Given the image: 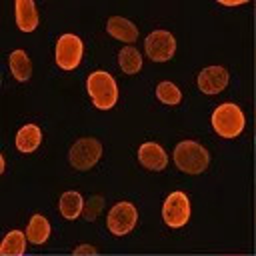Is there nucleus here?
I'll list each match as a JSON object with an SVG mask.
<instances>
[{"label":"nucleus","instance_id":"nucleus-14","mask_svg":"<svg viewBox=\"0 0 256 256\" xmlns=\"http://www.w3.org/2000/svg\"><path fill=\"white\" fill-rule=\"evenodd\" d=\"M8 66H10L12 76L18 82H28L30 80V76H32V62H30V58H28V54L24 50L16 48L14 52H10Z\"/></svg>","mask_w":256,"mask_h":256},{"label":"nucleus","instance_id":"nucleus-3","mask_svg":"<svg viewBox=\"0 0 256 256\" xmlns=\"http://www.w3.org/2000/svg\"><path fill=\"white\" fill-rule=\"evenodd\" d=\"M246 126V116L242 108L234 102L218 104L212 112V128L222 138H236Z\"/></svg>","mask_w":256,"mask_h":256},{"label":"nucleus","instance_id":"nucleus-19","mask_svg":"<svg viewBox=\"0 0 256 256\" xmlns=\"http://www.w3.org/2000/svg\"><path fill=\"white\" fill-rule=\"evenodd\" d=\"M156 98H158L162 104L174 106V104H180L182 92H180V88H178L174 82L164 80V82H160V84L156 86Z\"/></svg>","mask_w":256,"mask_h":256},{"label":"nucleus","instance_id":"nucleus-10","mask_svg":"<svg viewBox=\"0 0 256 256\" xmlns=\"http://www.w3.org/2000/svg\"><path fill=\"white\" fill-rule=\"evenodd\" d=\"M138 162L146 168V170H164L166 164H168V156H166V150L156 144V142H144L140 144L138 148Z\"/></svg>","mask_w":256,"mask_h":256},{"label":"nucleus","instance_id":"nucleus-18","mask_svg":"<svg viewBox=\"0 0 256 256\" xmlns=\"http://www.w3.org/2000/svg\"><path fill=\"white\" fill-rule=\"evenodd\" d=\"M118 64L124 74H136L142 68V54L134 46H124L118 52Z\"/></svg>","mask_w":256,"mask_h":256},{"label":"nucleus","instance_id":"nucleus-12","mask_svg":"<svg viewBox=\"0 0 256 256\" xmlns=\"http://www.w3.org/2000/svg\"><path fill=\"white\" fill-rule=\"evenodd\" d=\"M106 32L120 40V42H126V44H132L136 38H138V28L134 22H130L128 18H122V16H110L108 22H106Z\"/></svg>","mask_w":256,"mask_h":256},{"label":"nucleus","instance_id":"nucleus-5","mask_svg":"<svg viewBox=\"0 0 256 256\" xmlns=\"http://www.w3.org/2000/svg\"><path fill=\"white\" fill-rule=\"evenodd\" d=\"M102 156V144L96 138H80L70 146L68 160L76 170H90Z\"/></svg>","mask_w":256,"mask_h":256},{"label":"nucleus","instance_id":"nucleus-21","mask_svg":"<svg viewBox=\"0 0 256 256\" xmlns=\"http://www.w3.org/2000/svg\"><path fill=\"white\" fill-rule=\"evenodd\" d=\"M98 250L94 248V246H90V244H80V246H76L74 248V254H78V256H84V254H96Z\"/></svg>","mask_w":256,"mask_h":256},{"label":"nucleus","instance_id":"nucleus-15","mask_svg":"<svg viewBox=\"0 0 256 256\" xmlns=\"http://www.w3.org/2000/svg\"><path fill=\"white\" fill-rule=\"evenodd\" d=\"M40 140H42V132L36 124H24L16 132V148L24 154L34 152L40 146Z\"/></svg>","mask_w":256,"mask_h":256},{"label":"nucleus","instance_id":"nucleus-9","mask_svg":"<svg viewBox=\"0 0 256 256\" xmlns=\"http://www.w3.org/2000/svg\"><path fill=\"white\" fill-rule=\"evenodd\" d=\"M228 80H230V76L224 66H206L200 70V74L196 78L200 92H204L208 96L222 92L228 86Z\"/></svg>","mask_w":256,"mask_h":256},{"label":"nucleus","instance_id":"nucleus-4","mask_svg":"<svg viewBox=\"0 0 256 256\" xmlns=\"http://www.w3.org/2000/svg\"><path fill=\"white\" fill-rule=\"evenodd\" d=\"M82 54H84V44L76 34L66 32L56 40L54 58L62 70H74L80 64Z\"/></svg>","mask_w":256,"mask_h":256},{"label":"nucleus","instance_id":"nucleus-13","mask_svg":"<svg viewBox=\"0 0 256 256\" xmlns=\"http://www.w3.org/2000/svg\"><path fill=\"white\" fill-rule=\"evenodd\" d=\"M58 208L66 220H76L84 212V198L78 190H66L58 200Z\"/></svg>","mask_w":256,"mask_h":256},{"label":"nucleus","instance_id":"nucleus-16","mask_svg":"<svg viewBox=\"0 0 256 256\" xmlns=\"http://www.w3.org/2000/svg\"><path fill=\"white\" fill-rule=\"evenodd\" d=\"M50 236V222L42 214H34L26 224V238L32 244H44Z\"/></svg>","mask_w":256,"mask_h":256},{"label":"nucleus","instance_id":"nucleus-1","mask_svg":"<svg viewBox=\"0 0 256 256\" xmlns=\"http://www.w3.org/2000/svg\"><path fill=\"white\" fill-rule=\"evenodd\" d=\"M174 164L184 174H202L210 164L208 150L196 140H182L174 148Z\"/></svg>","mask_w":256,"mask_h":256},{"label":"nucleus","instance_id":"nucleus-11","mask_svg":"<svg viewBox=\"0 0 256 256\" xmlns=\"http://www.w3.org/2000/svg\"><path fill=\"white\" fill-rule=\"evenodd\" d=\"M14 14H16V26L22 32H32L38 26V8L32 0H16L14 2Z\"/></svg>","mask_w":256,"mask_h":256},{"label":"nucleus","instance_id":"nucleus-17","mask_svg":"<svg viewBox=\"0 0 256 256\" xmlns=\"http://www.w3.org/2000/svg\"><path fill=\"white\" fill-rule=\"evenodd\" d=\"M26 234L20 230H10L2 244H0V254L2 256H24V248H26Z\"/></svg>","mask_w":256,"mask_h":256},{"label":"nucleus","instance_id":"nucleus-2","mask_svg":"<svg viewBox=\"0 0 256 256\" xmlns=\"http://www.w3.org/2000/svg\"><path fill=\"white\" fill-rule=\"evenodd\" d=\"M86 90L92 100V104L98 110H110L118 100V86L112 74L106 70L90 72L86 78Z\"/></svg>","mask_w":256,"mask_h":256},{"label":"nucleus","instance_id":"nucleus-20","mask_svg":"<svg viewBox=\"0 0 256 256\" xmlns=\"http://www.w3.org/2000/svg\"><path fill=\"white\" fill-rule=\"evenodd\" d=\"M102 208H104V198H102V196H90V198L84 202V212H82V216H84L88 222H92V220L98 218V214L102 212Z\"/></svg>","mask_w":256,"mask_h":256},{"label":"nucleus","instance_id":"nucleus-6","mask_svg":"<svg viewBox=\"0 0 256 256\" xmlns=\"http://www.w3.org/2000/svg\"><path fill=\"white\" fill-rule=\"evenodd\" d=\"M144 50L152 62H166L176 52V38L168 30H152L144 40Z\"/></svg>","mask_w":256,"mask_h":256},{"label":"nucleus","instance_id":"nucleus-8","mask_svg":"<svg viewBox=\"0 0 256 256\" xmlns=\"http://www.w3.org/2000/svg\"><path fill=\"white\" fill-rule=\"evenodd\" d=\"M136 220H138L136 206L132 202H118L110 208L106 216V226L114 236H124L132 232V228L136 226Z\"/></svg>","mask_w":256,"mask_h":256},{"label":"nucleus","instance_id":"nucleus-7","mask_svg":"<svg viewBox=\"0 0 256 256\" xmlns=\"http://www.w3.org/2000/svg\"><path fill=\"white\" fill-rule=\"evenodd\" d=\"M162 218H164V224H168L170 228H182L190 218L188 196L180 190L168 194L162 204Z\"/></svg>","mask_w":256,"mask_h":256}]
</instances>
